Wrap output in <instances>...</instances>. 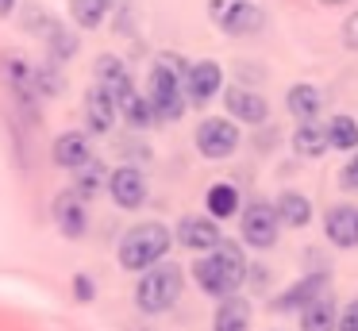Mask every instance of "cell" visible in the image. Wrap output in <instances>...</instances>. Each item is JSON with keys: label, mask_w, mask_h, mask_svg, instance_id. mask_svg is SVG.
Segmentation results:
<instances>
[{"label": "cell", "mask_w": 358, "mask_h": 331, "mask_svg": "<svg viewBox=\"0 0 358 331\" xmlns=\"http://www.w3.org/2000/svg\"><path fill=\"white\" fill-rule=\"evenodd\" d=\"M193 277L208 297H231V293H239L243 277H247V258H243L239 243H224L220 239L212 251H204V258H196Z\"/></svg>", "instance_id": "1"}, {"label": "cell", "mask_w": 358, "mask_h": 331, "mask_svg": "<svg viewBox=\"0 0 358 331\" xmlns=\"http://www.w3.org/2000/svg\"><path fill=\"white\" fill-rule=\"evenodd\" d=\"M170 243H173V235H170V227L166 223H135L131 231H127L124 239H120V251H116V258H120V266L124 269H147V266H155V262H162L166 258V251H170Z\"/></svg>", "instance_id": "2"}, {"label": "cell", "mask_w": 358, "mask_h": 331, "mask_svg": "<svg viewBox=\"0 0 358 331\" xmlns=\"http://www.w3.org/2000/svg\"><path fill=\"white\" fill-rule=\"evenodd\" d=\"M181 289H185V274H181V266H173V262H162V266H147V274H143V281L135 285V304H139V312L147 316H162L170 312L173 304H178Z\"/></svg>", "instance_id": "3"}, {"label": "cell", "mask_w": 358, "mask_h": 331, "mask_svg": "<svg viewBox=\"0 0 358 331\" xmlns=\"http://www.w3.org/2000/svg\"><path fill=\"white\" fill-rule=\"evenodd\" d=\"M181 66L173 58H158L155 69H150V112L155 120H181L185 112V85H181Z\"/></svg>", "instance_id": "4"}, {"label": "cell", "mask_w": 358, "mask_h": 331, "mask_svg": "<svg viewBox=\"0 0 358 331\" xmlns=\"http://www.w3.org/2000/svg\"><path fill=\"white\" fill-rule=\"evenodd\" d=\"M208 15H212V23L231 38L258 35L262 23H266V12L255 0H208Z\"/></svg>", "instance_id": "5"}, {"label": "cell", "mask_w": 358, "mask_h": 331, "mask_svg": "<svg viewBox=\"0 0 358 331\" xmlns=\"http://www.w3.org/2000/svg\"><path fill=\"white\" fill-rule=\"evenodd\" d=\"M196 150L212 162L231 158V154L239 150V127H235L231 120H224V115H212V120H204L201 127H196Z\"/></svg>", "instance_id": "6"}, {"label": "cell", "mask_w": 358, "mask_h": 331, "mask_svg": "<svg viewBox=\"0 0 358 331\" xmlns=\"http://www.w3.org/2000/svg\"><path fill=\"white\" fill-rule=\"evenodd\" d=\"M278 231H281L278 212H273V204H262V200L250 204L247 212H243V220H239L243 243L255 246V251H270V246L278 243Z\"/></svg>", "instance_id": "7"}, {"label": "cell", "mask_w": 358, "mask_h": 331, "mask_svg": "<svg viewBox=\"0 0 358 331\" xmlns=\"http://www.w3.org/2000/svg\"><path fill=\"white\" fill-rule=\"evenodd\" d=\"M0 73H4V85H8V92L16 97L20 112L35 115V108H39V89H35L31 66H27L24 58H4V62H0Z\"/></svg>", "instance_id": "8"}, {"label": "cell", "mask_w": 358, "mask_h": 331, "mask_svg": "<svg viewBox=\"0 0 358 331\" xmlns=\"http://www.w3.org/2000/svg\"><path fill=\"white\" fill-rule=\"evenodd\" d=\"M181 85H185L189 104H208L220 92V85H224V69H220L216 62H193V66L185 69V77H181Z\"/></svg>", "instance_id": "9"}, {"label": "cell", "mask_w": 358, "mask_h": 331, "mask_svg": "<svg viewBox=\"0 0 358 331\" xmlns=\"http://www.w3.org/2000/svg\"><path fill=\"white\" fill-rule=\"evenodd\" d=\"M108 192L116 200V208H143L147 204V177L139 166H120L108 177Z\"/></svg>", "instance_id": "10"}, {"label": "cell", "mask_w": 358, "mask_h": 331, "mask_svg": "<svg viewBox=\"0 0 358 331\" xmlns=\"http://www.w3.org/2000/svg\"><path fill=\"white\" fill-rule=\"evenodd\" d=\"M55 223H58V231H62V235H70V239L85 235V227H89L85 197H78L73 189L58 192V197H55Z\"/></svg>", "instance_id": "11"}, {"label": "cell", "mask_w": 358, "mask_h": 331, "mask_svg": "<svg viewBox=\"0 0 358 331\" xmlns=\"http://www.w3.org/2000/svg\"><path fill=\"white\" fill-rule=\"evenodd\" d=\"M327 281H331V277H327L324 269H316V274L301 277L296 285H289L281 297H273L270 308H273V312H293V308H304L308 300H316L320 293H327Z\"/></svg>", "instance_id": "12"}, {"label": "cell", "mask_w": 358, "mask_h": 331, "mask_svg": "<svg viewBox=\"0 0 358 331\" xmlns=\"http://www.w3.org/2000/svg\"><path fill=\"white\" fill-rule=\"evenodd\" d=\"M116 115H120L116 97H112L104 85H93V89L85 92V123H89V131H93V135L112 131L116 127Z\"/></svg>", "instance_id": "13"}, {"label": "cell", "mask_w": 358, "mask_h": 331, "mask_svg": "<svg viewBox=\"0 0 358 331\" xmlns=\"http://www.w3.org/2000/svg\"><path fill=\"white\" fill-rule=\"evenodd\" d=\"M178 243L181 246H189V251H212V246L220 243V227H216V220L212 216H185V220L178 223Z\"/></svg>", "instance_id": "14"}, {"label": "cell", "mask_w": 358, "mask_h": 331, "mask_svg": "<svg viewBox=\"0 0 358 331\" xmlns=\"http://www.w3.org/2000/svg\"><path fill=\"white\" fill-rule=\"evenodd\" d=\"M324 231L335 246H343V251L358 246V208L355 204H335L331 212L324 216Z\"/></svg>", "instance_id": "15"}, {"label": "cell", "mask_w": 358, "mask_h": 331, "mask_svg": "<svg viewBox=\"0 0 358 331\" xmlns=\"http://www.w3.org/2000/svg\"><path fill=\"white\" fill-rule=\"evenodd\" d=\"M224 104H227V112L243 123H266V115H270L266 97H258V92H250V89H227Z\"/></svg>", "instance_id": "16"}, {"label": "cell", "mask_w": 358, "mask_h": 331, "mask_svg": "<svg viewBox=\"0 0 358 331\" xmlns=\"http://www.w3.org/2000/svg\"><path fill=\"white\" fill-rule=\"evenodd\" d=\"M93 69H96V85H104V89H108L116 100H124L127 92H135L131 73H127V66L116 58V54H101Z\"/></svg>", "instance_id": "17"}, {"label": "cell", "mask_w": 358, "mask_h": 331, "mask_svg": "<svg viewBox=\"0 0 358 331\" xmlns=\"http://www.w3.org/2000/svg\"><path fill=\"white\" fill-rule=\"evenodd\" d=\"M212 331H250V300L247 297H220Z\"/></svg>", "instance_id": "18"}, {"label": "cell", "mask_w": 358, "mask_h": 331, "mask_svg": "<svg viewBox=\"0 0 358 331\" xmlns=\"http://www.w3.org/2000/svg\"><path fill=\"white\" fill-rule=\"evenodd\" d=\"M50 154H55V162L62 169H78L81 162H89L93 154H89V143L81 131H62V135L55 139V146H50Z\"/></svg>", "instance_id": "19"}, {"label": "cell", "mask_w": 358, "mask_h": 331, "mask_svg": "<svg viewBox=\"0 0 358 331\" xmlns=\"http://www.w3.org/2000/svg\"><path fill=\"white\" fill-rule=\"evenodd\" d=\"M335 320H339V312L327 293H320L316 300L301 308V331H335Z\"/></svg>", "instance_id": "20"}, {"label": "cell", "mask_w": 358, "mask_h": 331, "mask_svg": "<svg viewBox=\"0 0 358 331\" xmlns=\"http://www.w3.org/2000/svg\"><path fill=\"white\" fill-rule=\"evenodd\" d=\"M273 212H278V223H285V227H308L312 223V200L304 197V192H281Z\"/></svg>", "instance_id": "21"}, {"label": "cell", "mask_w": 358, "mask_h": 331, "mask_svg": "<svg viewBox=\"0 0 358 331\" xmlns=\"http://www.w3.org/2000/svg\"><path fill=\"white\" fill-rule=\"evenodd\" d=\"M204 204H208V216L212 220H231L235 212H239V189L227 181L212 185L208 192H204Z\"/></svg>", "instance_id": "22"}, {"label": "cell", "mask_w": 358, "mask_h": 331, "mask_svg": "<svg viewBox=\"0 0 358 331\" xmlns=\"http://www.w3.org/2000/svg\"><path fill=\"white\" fill-rule=\"evenodd\" d=\"M285 108H289V112H293L301 123H304V120H316V112H320V89H316V85H308V81H304V85H293V89L285 92Z\"/></svg>", "instance_id": "23"}, {"label": "cell", "mask_w": 358, "mask_h": 331, "mask_svg": "<svg viewBox=\"0 0 358 331\" xmlns=\"http://www.w3.org/2000/svg\"><path fill=\"white\" fill-rule=\"evenodd\" d=\"M293 150L301 154V158H320V154L327 150L324 127H316L312 120H304L301 127H296V135H293Z\"/></svg>", "instance_id": "24"}, {"label": "cell", "mask_w": 358, "mask_h": 331, "mask_svg": "<svg viewBox=\"0 0 358 331\" xmlns=\"http://www.w3.org/2000/svg\"><path fill=\"white\" fill-rule=\"evenodd\" d=\"M324 135H327V146H335V150H358V123L350 115H335Z\"/></svg>", "instance_id": "25"}, {"label": "cell", "mask_w": 358, "mask_h": 331, "mask_svg": "<svg viewBox=\"0 0 358 331\" xmlns=\"http://www.w3.org/2000/svg\"><path fill=\"white\" fill-rule=\"evenodd\" d=\"M108 8H112V0H70L73 23H78V27H85V31L101 27V20L108 15Z\"/></svg>", "instance_id": "26"}, {"label": "cell", "mask_w": 358, "mask_h": 331, "mask_svg": "<svg viewBox=\"0 0 358 331\" xmlns=\"http://www.w3.org/2000/svg\"><path fill=\"white\" fill-rule=\"evenodd\" d=\"M120 115H124L131 127H147V123H155V112H150V100H143L139 92H127L124 100H116Z\"/></svg>", "instance_id": "27"}, {"label": "cell", "mask_w": 358, "mask_h": 331, "mask_svg": "<svg viewBox=\"0 0 358 331\" xmlns=\"http://www.w3.org/2000/svg\"><path fill=\"white\" fill-rule=\"evenodd\" d=\"M73 174H78V177H73V192H78V197H93V192L104 185V166H101V162H93V158L81 162Z\"/></svg>", "instance_id": "28"}, {"label": "cell", "mask_w": 358, "mask_h": 331, "mask_svg": "<svg viewBox=\"0 0 358 331\" xmlns=\"http://www.w3.org/2000/svg\"><path fill=\"white\" fill-rule=\"evenodd\" d=\"M47 43H50V54H55V62H66L73 58V50H78V43H73V35H66L58 23H47Z\"/></svg>", "instance_id": "29"}, {"label": "cell", "mask_w": 358, "mask_h": 331, "mask_svg": "<svg viewBox=\"0 0 358 331\" xmlns=\"http://www.w3.org/2000/svg\"><path fill=\"white\" fill-rule=\"evenodd\" d=\"M31 77H35V89H39V97H58V92H62V73H58L55 66L31 69Z\"/></svg>", "instance_id": "30"}, {"label": "cell", "mask_w": 358, "mask_h": 331, "mask_svg": "<svg viewBox=\"0 0 358 331\" xmlns=\"http://www.w3.org/2000/svg\"><path fill=\"white\" fill-rule=\"evenodd\" d=\"M335 331H358V300H350L335 320Z\"/></svg>", "instance_id": "31"}, {"label": "cell", "mask_w": 358, "mask_h": 331, "mask_svg": "<svg viewBox=\"0 0 358 331\" xmlns=\"http://www.w3.org/2000/svg\"><path fill=\"white\" fill-rule=\"evenodd\" d=\"M339 185H343V189H358V150H355V158H350L347 166H343Z\"/></svg>", "instance_id": "32"}, {"label": "cell", "mask_w": 358, "mask_h": 331, "mask_svg": "<svg viewBox=\"0 0 358 331\" xmlns=\"http://www.w3.org/2000/svg\"><path fill=\"white\" fill-rule=\"evenodd\" d=\"M73 293H78V300H93V297H96L93 281H89L85 274H78V277H73Z\"/></svg>", "instance_id": "33"}, {"label": "cell", "mask_w": 358, "mask_h": 331, "mask_svg": "<svg viewBox=\"0 0 358 331\" xmlns=\"http://www.w3.org/2000/svg\"><path fill=\"white\" fill-rule=\"evenodd\" d=\"M343 38H347V46H350V50H358V12L347 20V27H343Z\"/></svg>", "instance_id": "34"}, {"label": "cell", "mask_w": 358, "mask_h": 331, "mask_svg": "<svg viewBox=\"0 0 358 331\" xmlns=\"http://www.w3.org/2000/svg\"><path fill=\"white\" fill-rule=\"evenodd\" d=\"M12 8H16V0H0V15H12Z\"/></svg>", "instance_id": "35"}, {"label": "cell", "mask_w": 358, "mask_h": 331, "mask_svg": "<svg viewBox=\"0 0 358 331\" xmlns=\"http://www.w3.org/2000/svg\"><path fill=\"white\" fill-rule=\"evenodd\" d=\"M324 4H347V0H324Z\"/></svg>", "instance_id": "36"}]
</instances>
